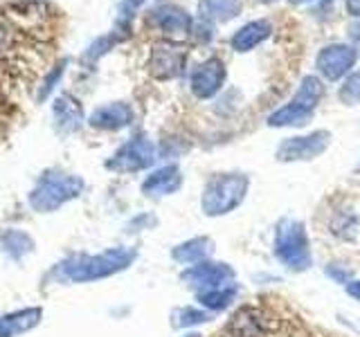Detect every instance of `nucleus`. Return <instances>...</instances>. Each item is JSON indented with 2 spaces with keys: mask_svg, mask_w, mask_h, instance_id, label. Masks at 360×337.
I'll list each match as a JSON object with an SVG mask.
<instances>
[{
  "mask_svg": "<svg viewBox=\"0 0 360 337\" xmlns=\"http://www.w3.org/2000/svg\"><path fill=\"white\" fill-rule=\"evenodd\" d=\"M326 275L331 279H335L338 284H349V277H352V270H338L335 265H329L326 267Z\"/></svg>",
  "mask_w": 360,
  "mask_h": 337,
  "instance_id": "a878e982",
  "label": "nucleus"
},
{
  "mask_svg": "<svg viewBox=\"0 0 360 337\" xmlns=\"http://www.w3.org/2000/svg\"><path fill=\"white\" fill-rule=\"evenodd\" d=\"M185 337H200L198 333H189V335H185Z\"/></svg>",
  "mask_w": 360,
  "mask_h": 337,
  "instance_id": "2f4dec72",
  "label": "nucleus"
},
{
  "mask_svg": "<svg viewBox=\"0 0 360 337\" xmlns=\"http://www.w3.org/2000/svg\"><path fill=\"white\" fill-rule=\"evenodd\" d=\"M52 112H54L56 126H59L63 133L77 131L79 126H82V121H84V110H82V106H79V101L72 99V97H68V95H63V97H59L54 101Z\"/></svg>",
  "mask_w": 360,
  "mask_h": 337,
  "instance_id": "dca6fc26",
  "label": "nucleus"
},
{
  "mask_svg": "<svg viewBox=\"0 0 360 337\" xmlns=\"http://www.w3.org/2000/svg\"><path fill=\"white\" fill-rule=\"evenodd\" d=\"M225 81V65L221 59L202 61L194 72H191V93L198 99H210L219 93Z\"/></svg>",
  "mask_w": 360,
  "mask_h": 337,
  "instance_id": "9b49d317",
  "label": "nucleus"
},
{
  "mask_svg": "<svg viewBox=\"0 0 360 337\" xmlns=\"http://www.w3.org/2000/svg\"><path fill=\"white\" fill-rule=\"evenodd\" d=\"M142 3H144V0H124V5H122V9H120L117 25H120V27H129V22L133 20L135 11L140 9Z\"/></svg>",
  "mask_w": 360,
  "mask_h": 337,
  "instance_id": "b1692460",
  "label": "nucleus"
},
{
  "mask_svg": "<svg viewBox=\"0 0 360 337\" xmlns=\"http://www.w3.org/2000/svg\"><path fill=\"white\" fill-rule=\"evenodd\" d=\"M345 290H347L349 297L360 301V281H349V284H345Z\"/></svg>",
  "mask_w": 360,
  "mask_h": 337,
  "instance_id": "bb28decb",
  "label": "nucleus"
},
{
  "mask_svg": "<svg viewBox=\"0 0 360 337\" xmlns=\"http://www.w3.org/2000/svg\"><path fill=\"white\" fill-rule=\"evenodd\" d=\"M180 279L185 281L187 286L202 290H217L223 286H230L234 279V270L228 263H214V261H200L196 265H191L185 270Z\"/></svg>",
  "mask_w": 360,
  "mask_h": 337,
  "instance_id": "6e6552de",
  "label": "nucleus"
},
{
  "mask_svg": "<svg viewBox=\"0 0 360 337\" xmlns=\"http://www.w3.org/2000/svg\"><path fill=\"white\" fill-rule=\"evenodd\" d=\"M342 104L347 106H358L360 104V72H354L345 79V84L340 86V93H338Z\"/></svg>",
  "mask_w": 360,
  "mask_h": 337,
  "instance_id": "4be33fe9",
  "label": "nucleus"
},
{
  "mask_svg": "<svg viewBox=\"0 0 360 337\" xmlns=\"http://www.w3.org/2000/svg\"><path fill=\"white\" fill-rule=\"evenodd\" d=\"M185 63H187V50L185 48L172 45V43H160L151 50L149 72H151V77L165 81V79H174L183 72Z\"/></svg>",
  "mask_w": 360,
  "mask_h": 337,
  "instance_id": "9d476101",
  "label": "nucleus"
},
{
  "mask_svg": "<svg viewBox=\"0 0 360 337\" xmlns=\"http://www.w3.org/2000/svg\"><path fill=\"white\" fill-rule=\"evenodd\" d=\"M198 11L202 20L228 22L239 16L241 0H198Z\"/></svg>",
  "mask_w": 360,
  "mask_h": 337,
  "instance_id": "6ab92c4d",
  "label": "nucleus"
},
{
  "mask_svg": "<svg viewBox=\"0 0 360 337\" xmlns=\"http://www.w3.org/2000/svg\"><path fill=\"white\" fill-rule=\"evenodd\" d=\"M214 252V241L210 236H196V239H189L185 243H180L174 247V261L183 263V265H191V263H200L207 261V256Z\"/></svg>",
  "mask_w": 360,
  "mask_h": 337,
  "instance_id": "2eb2a0df",
  "label": "nucleus"
},
{
  "mask_svg": "<svg viewBox=\"0 0 360 337\" xmlns=\"http://www.w3.org/2000/svg\"><path fill=\"white\" fill-rule=\"evenodd\" d=\"M84 191V180L68 173H48L41 178L37 189L32 191L30 205L39 211H52L63 202L77 198Z\"/></svg>",
  "mask_w": 360,
  "mask_h": 337,
  "instance_id": "39448f33",
  "label": "nucleus"
},
{
  "mask_svg": "<svg viewBox=\"0 0 360 337\" xmlns=\"http://www.w3.org/2000/svg\"><path fill=\"white\" fill-rule=\"evenodd\" d=\"M329 142L331 135L326 131H315L311 135H302V138H288L279 144L275 157L279 162H307L329 149Z\"/></svg>",
  "mask_w": 360,
  "mask_h": 337,
  "instance_id": "423d86ee",
  "label": "nucleus"
},
{
  "mask_svg": "<svg viewBox=\"0 0 360 337\" xmlns=\"http://www.w3.org/2000/svg\"><path fill=\"white\" fill-rule=\"evenodd\" d=\"M205 322H210V315L198 310V308H191V306L176 308L172 312V324L176 326V329H189V326H198V324H205Z\"/></svg>",
  "mask_w": 360,
  "mask_h": 337,
  "instance_id": "412c9836",
  "label": "nucleus"
},
{
  "mask_svg": "<svg viewBox=\"0 0 360 337\" xmlns=\"http://www.w3.org/2000/svg\"><path fill=\"white\" fill-rule=\"evenodd\" d=\"M352 37L360 43V25H354V27H352Z\"/></svg>",
  "mask_w": 360,
  "mask_h": 337,
  "instance_id": "c85d7f7f",
  "label": "nucleus"
},
{
  "mask_svg": "<svg viewBox=\"0 0 360 337\" xmlns=\"http://www.w3.org/2000/svg\"><path fill=\"white\" fill-rule=\"evenodd\" d=\"M183 185V173L176 164H167L162 168H158L151 176H146L142 183V191L146 196H169L176 194Z\"/></svg>",
  "mask_w": 360,
  "mask_h": 337,
  "instance_id": "4468645a",
  "label": "nucleus"
},
{
  "mask_svg": "<svg viewBox=\"0 0 360 337\" xmlns=\"http://www.w3.org/2000/svg\"><path fill=\"white\" fill-rule=\"evenodd\" d=\"M250 180L243 173H217L207 180L200 196V211L210 218H219L234 211L248 196Z\"/></svg>",
  "mask_w": 360,
  "mask_h": 337,
  "instance_id": "f257e3e1",
  "label": "nucleus"
},
{
  "mask_svg": "<svg viewBox=\"0 0 360 337\" xmlns=\"http://www.w3.org/2000/svg\"><path fill=\"white\" fill-rule=\"evenodd\" d=\"M324 97V84L318 77H304L297 88L295 97L284 108L275 110L268 117V126L284 128V126H304L311 117L315 108H318L320 99Z\"/></svg>",
  "mask_w": 360,
  "mask_h": 337,
  "instance_id": "20e7f679",
  "label": "nucleus"
},
{
  "mask_svg": "<svg viewBox=\"0 0 360 337\" xmlns=\"http://www.w3.org/2000/svg\"><path fill=\"white\" fill-rule=\"evenodd\" d=\"M151 25L155 29H160L167 37H185L191 29V18L185 9H180L176 5H160L151 11Z\"/></svg>",
  "mask_w": 360,
  "mask_h": 337,
  "instance_id": "f8f14e48",
  "label": "nucleus"
},
{
  "mask_svg": "<svg viewBox=\"0 0 360 337\" xmlns=\"http://www.w3.org/2000/svg\"><path fill=\"white\" fill-rule=\"evenodd\" d=\"M236 295H239V288L230 284V286H223L217 290L198 292V301H200V306H205L207 310H225L236 299Z\"/></svg>",
  "mask_w": 360,
  "mask_h": 337,
  "instance_id": "aec40b11",
  "label": "nucleus"
},
{
  "mask_svg": "<svg viewBox=\"0 0 360 337\" xmlns=\"http://www.w3.org/2000/svg\"><path fill=\"white\" fill-rule=\"evenodd\" d=\"M155 160V149L146 138H133L106 162V168L117 173H133L149 168Z\"/></svg>",
  "mask_w": 360,
  "mask_h": 337,
  "instance_id": "0eeeda50",
  "label": "nucleus"
},
{
  "mask_svg": "<svg viewBox=\"0 0 360 337\" xmlns=\"http://www.w3.org/2000/svg\"><path fill=\"white\" fill-rule=\"evenodd\" d=\"M41 322V308H25L20 312H11L7 317H0V337H16L34 329Z\"/></svg>",
  "mask_w": 360,
  "mask_h": 337,
  "instance_id": "a211bd4d",
  "label": "nucleus"
},
{
  "mask_svg": "<svg viewBox=\"0 0 360 337\" xmlns=\"http://www.w3.org/2000/svg\"><path fill=\"white\" fill-rule=\"evenodd\" d=\"M275 254L290 272H304L313 265L309 236L300 220L284 218L275 227Z\"/></svg>",
  "mask_w": 360,
  "mask_h": 337,
  "instance_id": "7ed1b4c3",
  "label": "nucleus"
},
{
  "mask_svg": "<svg viewBox=\"0 0 360 337\" xmlns=\"http://www.w3.org/2000/svg\"><path fill=\"white\" fill-rule=\"evenodd\" d=\"M61 72H63V63L59 65V67H56V70L48 77V81H45L43 84V88H41V93H39V99H45V97H48V93H50V90H52V84H56V79H59L61 77Z\"/></svg>",
  "mask_w": 360,
  "mask_h": 337,
  "instance_id": "393cba45",
  "label": "nucleus"
},
{
  "mask_svg": "<svg viewBox=\"0 0 360 337\" xmlns=\"http://www.w3.org/2000/svg\"><path fill=\"white\" fill-rule=\"evenodd\" d=\"M122 39H124V37H122V34H117V32L108 34V37H101V39H97V41H95V43L88 48V52H86V59H88V61H95V59H99L101 54H106V52L112 48V45L120 43Z\"/></svg>",
  "mask_w": 360,
  "mask_h": 337,
  "instance_id": "5701e85b",
  "label": "nucleus"
},
{
  "mask_svg": "<svg viewBox=\"0 0 360 337\" xmlns=\"http://www.w3.org/2000/svg\"><path fill=\"white\" fill-rule=\"evenodd\" d=\"M270 32H273V25H270L268 20H252L232 37V48L236 52H250L252 48H257L259 43H264L270 37Z\"/></svg>",
  "mask_w": 360,
  "mask_h": 337,
  "instance_id": "f3484780",
  "label": "nucleus"
},
{
  "mask_svg": "<svg viewBox=\"0 0 360 337\" xmlns=\"http://www.w3.org/2000/svg\"><path fill=\"white\" fill-rule=\"evenodd\" d=\"M133 121V108L124 101H115V104L101 106L90 115V126L101 128V131H120L129 126Z\"/></svg>",
  "mask_w": 360,
  "mask_h": 337,
  "instance_id": "ddd939ff",
  "label": "nucleus"
},
{
  "mask_svg": "<svg viewBox=\"0 0 360 337\" xmlns=\"http://www.w3.org/2000/svg\"><path fill=\"white\" fill-rule=\"evenodd\" d=\"M356 59H358V52L352 48V45L333 43V45H326L324 50H320L318 59H315V65H318V70L324 79L338 81V79L352 70Z\"/></svg>",
  "mask_w": 360,
  "mask_h": 337,
  "instance_id": "1a4fd4ad",
  "label": "nucleus"
},
{
  "mask_svg": "<svg viewBox=\"0 0 360 337\" xmlns=\"http://www.w3.org/2000/svg\"><path fill=\"white\" fill-rule=\"evenodd\" d=\"M326 3H331V0H326Z\"/></svg>",
  "mask_w": 360,
  "mask_h": 337,
  "instance_id": "473e14b6",
  "label": "nucleus"
},
{
  "mask_svg": "<svg viewBox=\"0 0 360 337\" xmlns=\"http://www.w3.org/2000/svg\"><path fill=\"white\" fill-rule=\"evenodd\" d=\"M135 261V250H127V247H115L104 254L97 256H75L70 261L61 265V277L68 281H97L110 275H117L122 270H127Z\"/></svg>",
  "mask_w": 360,
  "mask_h": 337,
  "instance_id": "f03ea898",
  "label": "nucleus"
},
{
  "mask_svg": "<svg viewBox=\"0 0 360 337\" xmlns=\"http://www.w3.org/2000/svg\"><path fill=\"white\" fill-rule=\"evenodd\" d=\"M304 3H311V0H290V5H304Z\"/></svg>",
  "mask_w": 360,
  "mask_h": 337,
  "instance_id": "c756f323",
  "label": "nucleus"
},
{
  "mask_svg": "<svg viewBox=\"0 0 360 337\" xmlns=\"http://www.w3.org/2000/svg\"><path fill=\"white\" fill-rule=\"evenodd\" d=\"M259 3H264V5H270V3H277V0H259Z\"/></svg>",
  "mask_w": 360,
  "mask_h": 337,
  "instance_id": "7c9ffc66",
  "label": "nucleus"
},
{
  "mask_svg": "<svg viewBox=\"0 0 360 337\" xmlns=\"http://www.w3.org/2000/svg\"><path fill=\"white\" fill-rule=\"evenodd\" d=\"M345 9L349 16H360V0H345Z\"/></svg>",
  "mask_w": 360,
  "mask_h": 337,
  "instance_id": "cd10ccee",
  "label": "nucleus"
}]
</instances>
